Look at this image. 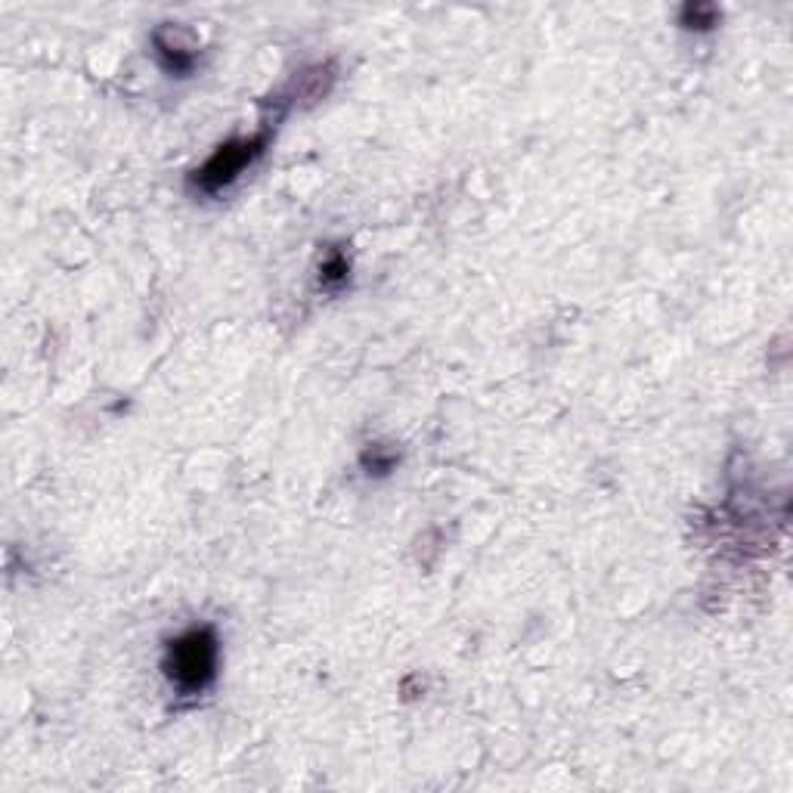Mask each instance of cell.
<instances>
[{
	"label": "cell",
	"instance_id": "6da1fadb",
	"mask_svg": "<svg viewBox=\"0 0 793 793\" xmlns=\"http://www.w3.org/2000/svg\"><path fill=\"white\" fill-rule=\"evenodd\" d=\"M165 676L180 694H199L217 676V636L208 626L189 629L165 651Z\"/></svg>",
	"mask_w": 793,
	"mask_h": 793
},
{
	"label": "cell",
	"instance_id": "7a4b0ae2",
	"mask_svg": "<svg viewBox=\"0 0 793 793\" xmlns=\"http://www.w3.org/2000/svg\"><path fill=\"white\" fill-rule=\"evenodd\" d=\"M264 146H267V131H261L258 137H245V140L224 143L196 171L193 186L199 189V193H208V196L220 193V189H227L230 183H236L245 168L255 165V158L264 152Z\"/></svg>",
	"mask_w": 793,
	"mask_h": 793
},
{
	"label": "cell",
	"instance_id": "3957f363",
	"mask_svg": "<svg viewBox=\"0 0 793 793\" xmlns=\"http://www.w3.org/2000/svg\"><path fill=\"white\" fill-rule=\"evenodd\" d=\"M152 47H155V56L162 62V69L177 75V78H186L189 72L196 69L199 62V47L196 44H183V31L174 28V25H162L152 31Z\"/></svg>",
	"mask_w": 793,
	"mask_h": 793
},
{
	"label": "cell",
	"instance_id": "277c9868",
	"mask_svg": "<svg viewBox=\"0 0 793 793\" xmlns=\"http://www.w3.org/2000/svg\"><path fill=\"white\" fill-rule=\"evenodd\" d=\"M347 279H351V264H347L341 251L326 255V261L320 264V282L326 285V289H341Z\"/></svg>",
	"mask_w": 793,
	"mask_h": 793
},
{
	"label": "cell",
	"instance_id": "5b68a950",
	"mask_svg": "<svg viewBox=\"0 0 793 793\" xmlns=\"http://www.w3.org/2000/svg\"><path fill=\"white\" fill-rule=\"evenodd\" d=\"M716 7L710 4H688L682 10V25L685 28H697V31H704V28H713L716 25Z\"/></svg>",
	"mask_w": 793,
	"mask_h": 793
},
{
	"label": "cell",
	"instance_id": "8992f818",
	"mask_svg": "<svg viewBox=\"0 0 793 793\" xmlns=\"http://www.w3.org/2000/svg\"><path fill=\"white\" fill-rule=\"evenodd\" d=\"M363 462H366L369 474H372V471H375V474H388V471L394 468L397 456H394V453H385L382 447H372V450L363 456Z\"/></svg>",
	"mask_w": 793,
	"mask_h": 793
}]
</instances>
